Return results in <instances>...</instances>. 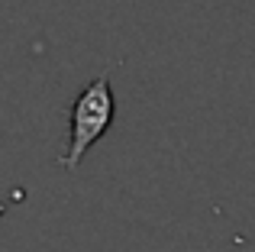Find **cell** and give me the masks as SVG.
<instances>
[{
  "label": "cell",
  "instance_id": "1",
  "mask_svg": "<svg viewBox=\"0 0 255 252\" xmlns=\"http://www.w3.org/2000/svg\"><path fill=\"white\" fill-rule=\"evenodd\" d=\"M113 114H117V101H113L110 78L97 75L91 84L78 94V101L71 104V120H68V149L65 155H58V165L68 171H78L84 152L110 129Z\"/></svg>",
  "mask_w": 255,
  "mask_h": 252
}]
</instances>
